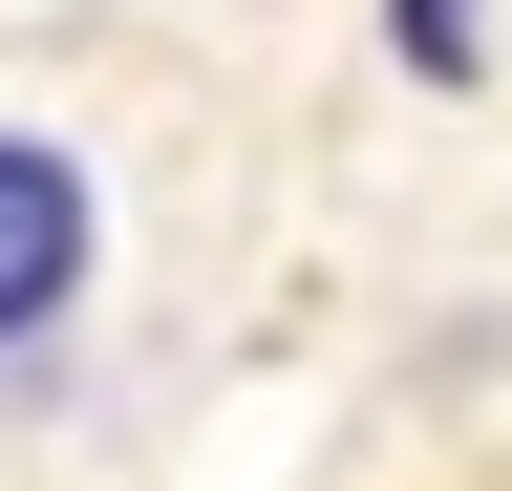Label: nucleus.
Here are the masks:
<instances>
[{"label": "nucleus", "mask_w": 512, "mask_h": 491, "mask_svg": "<svg viewBox=\"0 0 512 491\" xmlns=\"http://www.w3.org/2000/svg\"><path fill=\"white\" fill-rule=\"evenodd\" d=\"M107 278H128V235H107V171H86V129L0 107V406L86 385V342H107Z\"/></svg>", "instance_id": "nucleus-1"}, {"label": "nucleus", "mask_w": 512, "mask_h": 491, "mask_svg": "<svg viewBox=\"0 0 512 491\" xmlns=\"http://www.w3.org/2000/svg\"><path fill=\"white\" fill-rule=\"evenodd\" d=\"M384 43H406V86H470L491 65V0H384Z\"/></svg>", "instance_id": "nucleus-2"}]
</instances>
